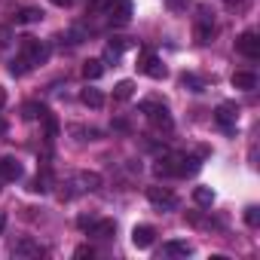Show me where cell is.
<instances>
[{"label":"cell","instance_id":"20","mask_svg":"<svg viewBox=\"0 0 260 260\" xmlns=\"http://www.w3.org/2000/svg\"><path fill=\"white\" fill-rule=\"evenodd\" d=\"M46 113H49V110H46L43 104H37V101H28V104L22 107V116H25V119H37V116L43 119Z\"/></svg>","mask_w":260,"mask_h":260},{"label":"cell","instance_id":"22","mask_svg":"<svg viewBox=\"0 0 260 260\" xmlns=\"http://www.w3.org/2000/svg\"><path fill=\"white\" fill-rule=\"evenodd\" d=\"M40 19H43L40 10H22V13L16 16V25H34V22H40Z\"/></svg>","mask_w":260,"mask_h":260},{"label":"cell","instance_id":"36","mask_svg":"<svg viewBox=\"0 0 260 260\" xmlns=\"http://www.w3.org/2000/svg\"><path fill=\"white\" fill-rule=\"evenodd\" d=\"M0 184H7V181H4V178H0Z\"/></svg>","mask_w":260,"mask_h":260},{"label":"cell","instance_id":"33","mask_svg":"<svg viewBox=\"0 0 260 260\" xmlns=\"http://www.w3.org/2000/svg\"><path fill=\"white\" fill-rule=\"evenodd\" d=\"M4 226H7V214L0 211V233H4Z\"/></svg>","mask_w":260,"mask_h":260},{"label":"cell","instance_id":"31","mask_svg":"<svg viewBox=\"0 0 260 260\" xmlns=\"http://www.w3.org/2000/svg\"><path fill=\"white\" fill-rule=\"evenodd\" d=\"M113 128H119V132H125V128H128V122H125V119H116V122H113Z\"/></svg>","mask_w":260,"mask_h":260},{"label":"cell","instance_id":"3","mask_svg":"<svg viewBox=\"0 0 260 260\" xmlns=\"http://www.w3.org/2000/svg\"><path fill=\"white\" fill-rule=\"evenodd\" d=\"M147 199H150V205H156V208H162V211H175L181 202H178V196L169 190V187H147Z\"/></svg>","mask_w":260,"mask_h":260},{"label":"cell","instance_id":"16","mask_svg":"<svg viewBox=\"0 0 260 260\" xmlns=\"http://www.w3.org/2000/svg\"><path fill=\"white\" fill-rule=\"evenodd\" d=\"M162 254H169V257H190L193 254V245L190 242H181V239H172V242L162 245Z\"/></svg>","mask_w":260,"mask_h":260},{"label":"cell","instance_id":"24","mask_svg":"<svg viewBox=\"0 0 260 260\" xmlns=\"http://www.w3.org/2000/svg\"><path fill=\"white\" fill-rule=\"evenodd\" d=\"M49 184H52V178H49V172H43L31 181V193H49Z\"/></svg>","mask_w":260,"mask_h":260},{"label":"cell","instance_id":"1","mask_svg":"<svg viewBox=\"0 0 260 260\" xmlns=\"http://www.w3.org/2000/svg\"><path fill=\"white\" fill-rule=\"evenodd\" d=\"M49 55H52V49H49L46 40H34V37H25V40H22V58H25L31 68H34V64H46Z\"/></svg>","mask_w":260,"mask_h":260},{"label":"cell","instance_id":"14","mask_svg":"<svg viewBox=\"0 0 260 260\" xmlns=\"http://www.w3.org/2000/svg\"><path fill=\"white\" fill-rule=\"evenodd\" d=\"M40 254H43V248L31 239H19L13 245V257H40Z\"/></svg>","mask_w":260,"mask_h":260},{"label":"cell","instance_id":"34","mask_svg":"<svg viewBox=\"0 0 260 260\" xmlns=\"http://www.w3.org/2000/svg\"><path fill=\"white\" fill-rule=\"evenodd\" d=\"M55 7H71V0H52Z\"/></svg>","mask_w":260,"mask_h":260},{"label":"cell","instance_id":"25","mask_svg":"<svg viewBox=\"0 0 260 260\" xmlns=\"http://www.w3.org/2000/svg\"><path fill=\"white\" fill-rule=\"evenodd\" d=\"M193 199H196V205H211L214 202V190L211 187H196L193 190Z\"/></svg>","mask_w":260,"mask_h":260},{"label":"cell","instance_id":"26","mask_svg":"<svg viewBox=\"0 0 260 260\" xmlns=\"http://www.w3.org/2000/svg\"><path fill=\"white\" fill-rule=\"evenodd\" d=\"M28 68H31V64H28V61H25L22 55L10 61V74H13V77H25V74H28Z\"/></svg>","mask_w":260,"mask_h":260},{"label":"cell","instance_id":"32","mask_svg":"<svg viewBox=\"0 0 260 260\" xmlns=\"http://www.w3.org/2000/svg\"><path fill=\"white\" fill-rule=\"evenodd\" d=\"M4 104H7V89L0 86V107H4Z\"/></svg>","mask_w":260,"mask_h":260},{"label":"cell","instance_id":"7","mask_svg":"<svg viewBox=\"0 0 260 260\" xmlns=\"http://www.w3.org/2000/svg\"><path fill=\"white\" fill-rule=\"evenodd\" d=\"M104 10H107V19L110 22L125 25L128 19H132V0H107Z\"/></svg>","mask_w":260,"mask_h":260},{"label":"cell","instance_id":"4","mask_svg":"<svg viewBox=\"0 0 260 260\" xmlns=\"http://www.w3.org/2000/svg\"><path fill=\"white\" fill-rule=\"evenodd\" d=\"M138 71H141V74H147V77H153V80H166V74H169V71H166V64H162L150 49H144V52H141V58H138Z\"/></svg>","mask_w":260,"mask_h":260},{"label":"cell","instance_id":"12","mask_svg":"<svg viewBox=\"0 0 260 260\" xmlns=\"http://www.w3.org/2000/svg\"><path fill=\"white\" fill-rule=\"evenodd\" d=\"M125 46H128V40H125V37H113V40L107 43V49H104V58H101V61H104V64H116Z\"/></svg>","mask_w":260,"mask_h":260},{"label":"cell","instance_id":"18","mask_svg":"<svg viewBox=\"0 0 260 260\" xmlns=\"http://www.w3.org/2000/svg\"><path fill=\"white\" fill-rule=\"evenodd\" d=\"M132 95H135V83H132V80H119V83L113 86V98H116V101H128Z\"/></svg>","mask_w":260,"mask_h":260},{"label":"cell","instance_id":"17","mask_svg":"<svg viewBox=\"0 0 260 260\" xmlns=\"http://www.w3.org/2000/svg\"><path fill=\"white\" fill-rule=\"evenodd\" d=\"M80 101H83L86 107H92V110L104 107V95H101V89H92V86H86V89L80 92Z\"/></svg>","mask_w":260,"mask_h":260},{"label":"cell","instance_id":"19","mask_svg":"<svg viewBox=\"0 0 260 260\" xmlns=\"http://www.w3.org/2000/svg\"><path fill=\"white\" fill-rule=\"evenodd\" d=\"M101 74H104V61H101V58H89V61L83 64V77H86V80H98Z\"/></svg>","mask_w":260,"mask_h":260},{"label":"cell","instance_id":"35","mask_svg":"<svg viewBox=\"0 0 260 260\" xmlns=\"http://www.w3.org/2000/svg\"><path fill=\"white\" fill-rule=\"evenodd\" d=\"M0 135H7V122H4V116H0Z\"/></svg>","mask_w":260,"mask_h":260},{"label":"cell","instance_id":"13","mask_svg":"<svg viewBox=\"0 0 260 260\" xmlns=\"http://www.w3.org/2000/svg\"><path fill=\"white\" fill-rule=\"evenodd\" d=\"M257 74H251V71H236L233 74V89H242V92H254L257 89Z\"/></svg>","mask_w":260,"mask_h":260},{"label":"cell","instance_id":"6","mask_svg":"<svg viewBox=\"0 0 260 260\" xmlns=\"http://www.w3.org/2000/svg\"><path fill=\"white\" fill-rule=\"evenodd\" d=\"M236 116H239V107H236L233 101H223V104H217V110H214V122L223 128V132H236Z\"/></svg>","mask_w":260,"mask_h":260},{"label":"cell","instance_id":"21","mask_svg":"<svg viewBox=\"0 0 260 260\" xmlns=\"http://www.w3.org/2000/svg\"><path fill=\"white\" fill-rule=\"evenodd\" d=\"M181 86L190 89V92H202V89H205V80L196 77V74H184V77H181Z\"/></svg>","mask_w":260,"mask_h":260},{"label":"cell","instance_id":"2","mask_svg":"<svg viewBox=\"0 0 260 260\" xmlns=\"http://www.w3.org/2000/svg\"><path fill=\"white\" fill-rule=\"evenodd\" d=\"M141 110L150 116V122H153L156 128H166V132H169V128L175 125V122H172L169 107H166V104H159V101H141Z\"/></svg>","mask_w":260,"mask_h":260},{"label":"cell","instance_id":"28","mask_svg":"<svg viewBox=\"0 0 260 260\" xmlns=\"http://www.w3.org/2000/svg\"><path fill=\"white\" fill-rule=\"evenodd\" d=\"M10 40H13V31L7 25H0V46H10Z\"/></svg>","mask_w":260,"mask_h":260},{"label":"cell","instance_id":"29","mask_svg":"<svg viewBox=\"0 0 260 260\" xmlns=\"http://www.w3.org/2000/svg\"><path fill=\"white\" fill-rule=\"evenodd\" d=\"M92 254H95V251H92L89 245H80V248L74 251V257H92Z\"/></svg>","mask_w":260,"mask_h":260},{"label":"cell","instance_id":"23","mask_svg":"<svg viewBox=\"0 0 260 260\" xmlns=\"http://www.w3.org/2000/svg\"><path fill=\"white\" fill-rule=\"evenodd\" d=\"M211 37H214V25H211L208 19L199 22V25H196V40H199V43H208Z\"/></svg>","mask_w":260,"mask_h":260},{"label":"cell","instance_id":"11","mask_svg":"<svg viewBox=\"0 0 260 260\" xmlns=\"http://www.w3.org/2000/svg\"><path fill=\"white\" fill-rule=\"evenodd\" d=\"M153 239H156V230H153V226H147V223H141V226H135V230H132V245H135V248H141V251H144V248H150V245H153Z\"/></svg>","mask_w":260,"mask_h":260},{"label":"cell","instance_id":"5","mask_svg":"<svg viewBox=\"0 0 260 260\" xmlns=\"http://www.w3.org/2000/svg\"><path fill=\"white\" fill-rule=\"evenodd\" d=\"M71 187H77L74 193H95V190H101V175L98 172H80V175H74L71 181H68Z\"/></svg>","mask_w":260,"mask_h":260},{"label":"cell","instance_id":"9","mask_svg":"<svg viewBox=\"0 0 260 260\" xmlns=\"http://www.w3.org/2000/svg\"><path fill=\"white\" fill-rule=\"evenodd\" d=\"M202 169V162L196 156H187V153H175V178H190Z\"/></svg>","mask_w":260,"mask_h":260},{"label":"cell","instance_id":"10","mask_svg":"<svg viewBox=\"0 0 260 260\" xmlns=\"http://www.w3.org/2000/svg\"><path fill=\"white\" fill-rule=\"evenodd\" d=\"M22 175H25V169H22V162L16 156H4V159H0V178H4L7 184L19 181Z\"/></svg>","mask_w":260,"mask_h":260},{"label":"cell","instance_id":"15","mask_svg":"<svg viewBox=\"0 0 260 260\" xmlns=\"http://www.w3.org/2000/svg\"><path fill=\"white\" fill-rule=\"evenodd\" d=\"M86 230H89V236H95V239H110V236L116 233V223H113V220H92Z\"/></svg>","mask_w":260,"mask_h":260},{"label":"cell","instance_id":"30","mask_svg":"<svg viewBox=\"0 0 260 260\" xmlns=\"http://www.w3.org/2000/svg\"><path fill=\"white\" fill-rule=\"evenodd\" d=\"M184 7H187V0H169V10L172 13H181Z\"/></svg>","mask_w":260,"mask_h":260},{"label":"cell","instance_id":"27","mask_svg":"<svg viewBox=\"0 0 260 260\" xmlns=\"http://www.w3.org/2000/svg\"><path fill=\"white\" fill-rule=\"evenodd\" d=\"M245 223H248V226H257V223H260V208H257V205H248V208H245Z\"/></svg>","mask_w":260,"mask_h":260},{"label":"cell","instance_id":"8","mask_svg":"<svg viewBox=\"0 0 260 260\" xmlns=\"http://www.w3.org/2000/svg\"><path fill=\"white\" fill-rule=\"evenodd\" d=\"M236 49L245 55V58H260V40H257V31H245L239 40H236Z\"/></svg>","mask_w":260,"mask_h":260}]
</instances>
